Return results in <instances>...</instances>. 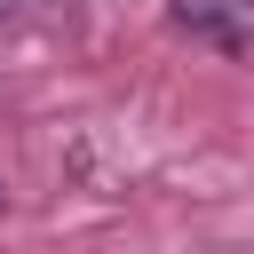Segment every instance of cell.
<instances>
[{"mask_svg":"<svg viewBox=\"0 0 254 254\" xmlns=\"http://www.w3.org/2000/svg\"><path fill=\"white\" fill-rule=\"evenodd\" d=\"M167 24L214 56H246L254 48V0H167Z\"/></svg>","mask_w":254,"mask_h":254,"instance_id":"cell-1","label":"cell"},{"mask_svg":"<svg viewBox=\"0 0 254 254\" xmlns=\"http://www.w3.org/2000/svg\"><path fill=\"white\" fill-rule=\"evenodd\" d=\"M24 8H32V0H0V16H24Z\"/></svg>","mask_w":254,"mask_h":254,"instance_id":"cell-2","label":"cell"}]
</instances>
